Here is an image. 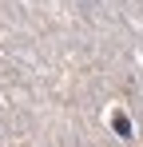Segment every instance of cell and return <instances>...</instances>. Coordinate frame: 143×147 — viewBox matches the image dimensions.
Instances as JSON below:
<instances>
[{"mask_svg": "<svg viewBox=\"0 0 143 147\" xmlns=\"http://www.w3.org/2000/svg\"><path fill=\"white\" fill-rule=\"evenodd\" d=\"M111 127H115V135H123V139L131 135V119H127L123 111H115V115H111Z\"/></svg>", "mask_w": 143, "mask_h": 147, "instance_id": "6da1fadb", "label": "cell"}]
</instances>
